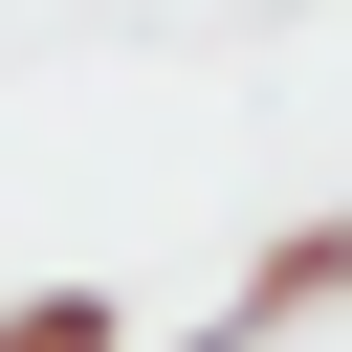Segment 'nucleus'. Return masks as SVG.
<instances>
[{
    "mask_svg": "<svg viewBox=\"0 0 352 352\" xmlns=\"http://www.w3.org/2000/svg\"><path fill=\"white\" fill-rule=\"evenodd\" d=\"M308 308H352V220H286V242L242 264V308H220V352H264V330H308Z\"/></svg>",
    "mask_w": 352,
    "mask_h": 352,
    "instance_id": "obj_1",
    "label": "nucleus"
},
{
    "mask_svg": "<svg viewBox=\"0 0 352 352\" xmlns=\"http://www.w3.org/2000/svg\"><path fill=\"white\" fill-rule=\"evenodd\" d=\"M0 352H132V308H110V286H22V308H0Z\"/></svg>",
    "mask_w": 352,
    "mask_h": 352,
    "instance_id": "obj_2",
    "label": "nucleus"
},
{
    "mask_svg": "<svg viewBox=\"0 0 352 352\" xmlns=\"http://www.w3.org/2000/svg\"><path fill=\"white\" fill-rule=\"evenodd\" d=\"M198 352H220V330H198Z\"/></svg>",
    "mask_w": 352,
    "mask_h": 352,
    "instance_id": "obj_3",
    "label": "nucleus"
}]
</instances>
